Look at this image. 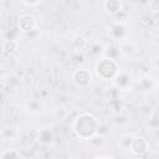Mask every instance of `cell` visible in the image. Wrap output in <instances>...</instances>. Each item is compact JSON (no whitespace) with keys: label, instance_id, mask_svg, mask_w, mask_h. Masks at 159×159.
<instances>
[{"label":"cell","instance_id":"cell-1","mask_svg":"<svg viewBox=\"0 0 159 159\" xmlns=\"http://www.w3.org/2000/svg\"><path fill=\"white\" fill-rule=\"evenodd\" d=\"M73 130L75 133L83 139H89L91 137L96 135L99 130V123L97 118L88 113H82L78 116L73 122Z\"/></svg>","mask_w":159,"mask_h":159},{"label":"cell","instance_id":"cell-2","mask_svg":"<svg viewBox=\"0 0 159 159\" xmlns=\"http://www.w3.org/2000/svg\"><path fill=\"white\" fill-rule=\"evenodd\" d=\"M119 66L116 60L103 57L96 65V73L102 80H114V77L119 73Z\"/></svg>","mask_w":159,"mask_h":159},{"label":"cell","instance_id":"cell-3","mask_svg":"<svg viewBox=\"0 0 159 159\" xmlns=\"http://www.w3.org/2000/svg\"><path fill=\"white\" fill-rule=\"evenodd\" d=\"M72 81L77 87L86 88L92 82V75L87 68H78L72 73Z\"/></svg>","mask_w":159,"mask_h":159},{"label":"cell","instance_id":"cell-4","mask_svg":"<svg viewBox=\"0 0 159 159\" xmlns=\"http://www.w3.org/2000/svg\"><path fill=\"white\" fill-rule=\"evenodd\" d=\"M19 27L25 35L36 30V20H35L34 15H31L29 12L21 14L19 16Z\"/></svg>","mask_w":159,"mask_h":159},{"label":"cell","instance_id":"cell-5","mask_svg":"<svg viewBox=\"0 0 159 159\" xmlns=\"http://www.w3.org/2000/svg\"><path fill=\"white\" fill-rule=\"evenodd\" d=\"M148 148H149V145H148L147 139H144L143 137H135V138H133V140L130 143L129 150L132 154H134L137 157H142L148 152Z\"/></svg>","mask_w":159,"mask_h":159},{"label":"cell","instance_id":"cell-6","mask_svg":"<svg viewBox=\"0 0 159 159\" xmlns=\"http://www.w3.org/2000/svg\"><path fill=\"white\" fill-rule=\"evenodd\" d=\"M108 35L116 40V41H123V40H127V35H128V31H127V26L125 24H119V22H114L109 26V30H108Z\"/></svg>","mask_w":159,"mask_h":159},{"label":"cell","instance_id":"cell-7","mask_svg":"<svg viewBox=\"0 0 159 159\" xmlns=\"http://www.w3.org/2000/svg\"><path fill=\"white\" fill-rule=\"evenodd\" d=\"M118 50H119V53L125 56V57H132L133 55L137 53V46L134 42L129 41V40H123L119 42L118 45Z\"/></svg>","mask_w":159,"mask_h":159},{"label":"cell","instance_id":"cell-8","mask_svg":"<svg viewBox=\"0 0 159 159\" xmlns=\"http://www.w3.org/2000/svg\"><path fill=\"white\" fill-rule=\"evenodd\" d=\"M103 7H104L106 12L114 16L123 10V4L119 0H107L103 2Z\"/></svg>","mask_w":159,"mask_h":159},{"label":"cell","instance_id":"cell-9","mask_svg":"<svg viewBox=\"0 0 159 159\" xmlns=\"http://www.w3.org/2000/svg\"><path fill=\"white\" fill-rule=\"evenodd\" d=\"M53 139H55V135H53L51 129L43 128V129H41L39 132V142H41L42 144L48 145V144H51L53 142Z\"/></svg>","mask_w":159,"mask_h":159},{"label":"cell","instance_id":"cell-10","mask_svg":"<svg viewBox=\"0 0 159 159\" xmlns=\"http://www.w3.org/2000/svg\"><path fill=\"white\" fill-rule=\"evenodd\" d=\"M113 81H114V84H116L118 88H122V89L127 88V87L129 86V83H130L129 76H128L127 73H122V72H119V73L114 77Z\"/></svg>","mask_w":159,"mask_h":159},{"label":"cell","instance_id":"cell-11","mask_svg":"<svg viewBox=\"0 0 159 159\" xmlns=\"http://www.w3.org/2000/svg\"><path fill=\"white\" fill-rule=\"evenodd\" d=\"M87 45H88V41H87V39H86L84 36H82V35H77V36L72 40V46H73V48L77 50V51L84 50V48L87 47Z\"/></svg>","mask_w":159,"mask_h":159},{"label":"cell","instance_id":"cell-12","mask_svg":"<svg viewBox=\"0 0 159 159\" xmlns=\"http://www.w3.org/2000/svg\"><path fill=\"white\" fill-rule=\"evenodd\" d=\"M133 138H134V137H133L132 134H123V135L119 138V140H118L119 147H122L123 149H129Z\"/></svg>","mask_w":159,"mask_h":159},{"label":"cell","instance_id":"cell-13","mask_svg":"<svg viewBox=\"0 0 159 159\" xmlns=\"http://www.w3.org/2000/svg\"><path fill=\"white\" fill-rule=\"evenodd\" d=\"M4 48H5L6 52L12 53L19 48V42L16 40H6L4 42Z\"/></svg>","mask_w":159,"mask_h":159},{"label":"cell","instance_id":"cell-14","mask_svg":"<svg viewBox=\"0 0 159 159\" xmlns=\"http://www.w3.org/2000/svg\"><path fill=\"white\" fill-rule=\"evenodd\" d=\"M27 108L31 112H39V111L42 109V104L37 99H31V101L27 102Z\"/></svg>","mask_w":159,"mask_h":159},{"label":"cell","instance_id":"cell-15","mask_svg":"<svg viewBox=\"0 0 159 159\" xmlns=\"http://www.w3.org/2000/svg\"><path fill=\"white\" fill-rule=\"evenodd\" d=\"M0 159H20V157L15 150H6L1 154Z\"/></svg>","mask_w":159,"mask_h":159},{"label":"cell","instance_id":"cell-16","mask_svg":"<svg viewBox=\"0 0 159 159\" xmlns=\"http://www.w3.org/2000/svg\"><path fill=\"white\" fill-rule=\"evenodd\" d=\"M55 116H56L57 119H63V118L67 116V111H66V108H63V107L57 108L56 112H55Z\"/></svg>","mask_w":159,"mask_h":159},{"label":"cell","instance_id":"cell-17","mask_svg":"<svg viewBox=\"0 0 159 159\" xmlns=\"http://www.w3.org/2000/svg\"><path fill=\"white\" fill-rule=\"evenodd\" d=\"M22 4H24V5H29V6H35V5H39L40 1H35V2H26V1H25V2H22Z\"/></svg>","mask_w":159,"mask_h":159}]
</instances>
